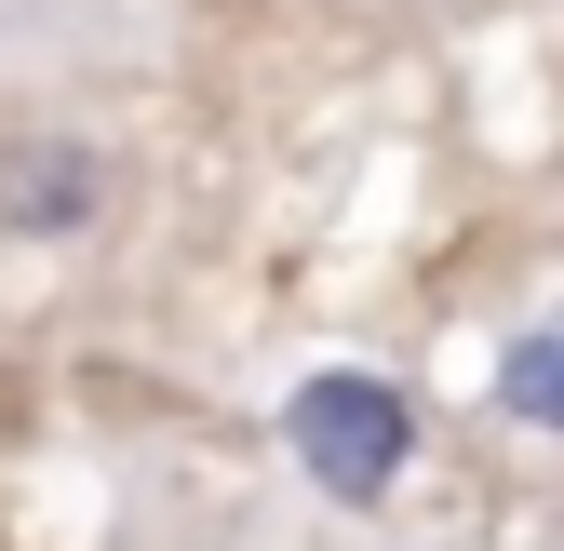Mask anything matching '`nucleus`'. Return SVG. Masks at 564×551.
Wrapping results in <instances>:
<instances>
[{
	"label": "nucleus",
	"mask_w": 564,
	"mask_h": 551,
	"mask_svg": "<svg viewBox=\"0 0 564 551\" xmlns=\"http://www.w3.org/2000/svg\"><path fill=\"white\" fill-rule=\"evenodd\" d=\"M498 418H524V431H564V323H524L511 350H498Z\"/></svg>",
	"instance_id": "obj_2"
},
{
	"label": "nucleus",
	"mask_w": 564,
	"mask_h": 551,
	"mask_svg": "<svg viewBox=\"0 0 564 551\" xmlns=\"http://www.w3.org/2000/svg\"><path fill=\"white\" fill-rule=\"evenodd\" d=\"M82 202H95L82 162H0V216H54V229H82Z\"/></svg>",
	"instance_id": "obj_3"
},
{
	"label": "nucleus",
	"mask_w": 564,
	"mask_h": 551,
	"mask_svg": "<svg viewBox=\"0 0 564 551\" xmlns=\"http://www.w3.org/2000/svg\"><path fill=\"white\" fill-rule=\"evenodd\" d=\"M282 444H296V471L336 498V511H377L403 485V457H416V403L364 364H323L296 377V403H282Z\"/></svg>",
	"instance_id": "obj_1"
}]
</instances>
